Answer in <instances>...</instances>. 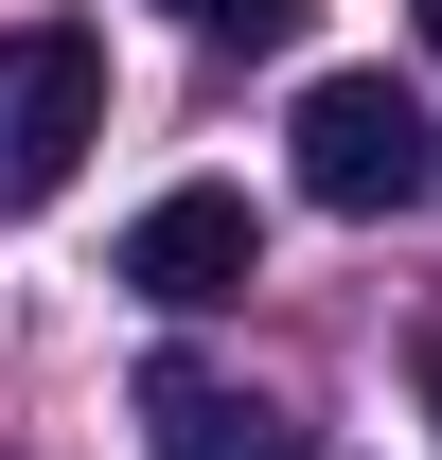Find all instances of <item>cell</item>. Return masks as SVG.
<instances>
[{
	"label": "cell",
	"instance_id": "6da1fadb",
	"mask_svg": "<svg viewBox=\"0 0 442 460\" xmlns=\"http://www.w3.org/2000/svg\"><path fill=\"white\" fill-rule=\"evenodd\" d=\"M283 142H301V195H319V213H425L442 195V124H425V89H389V71H319Z\"/></svg>",
	"mask_w": 442,
	"mask_h": 460
},
{
	"label": "cell",
	"instance_id": "7a4b0ae2",
	"mask_svg": "<svg viewBox=\"0 0 442 460\" xmlns=\"http://www.w3.org/2000/svg\"><path fill=\"white\" fill-rule=\"evenodd\" d=\"M89 142H107V54H89L71 18H18V36H0V213L71 195Z\"/></svg>",
	"mask_w": 442,
	"mask_h": 460
},
{
	"label": "cell",
	"instance_id": "3957f363",
	"mask_svg": "<svg viewBox=\"0 0 442 460\" xmlns=\"http://www.w3.org/2000/svg\"><path fill=\"white\" fill-rule=\"evenodd\" d=\"M124 284L160 301V319H213V301L266 284V230H248V195H213V177H177L160 213L124 230Z\"/></svg>",
	"mask_w": 442,
	"mask_h": 460
},
{
	"label": "cell",
	"instance_id": "277c9868",
	"mask_svg": "<svg viewBox=\"0 0 442 460\" xmlns=\"http://www.w3.org/2000/svg\"><path fill=\"white\" fill-rule=\"evenodd\" d=\"M142 443H160V460H319L283 390H230V372H195V354L142 372Z\"/></svg>",
	"mask_w": 442,
	"mask_h": 460
},
{
	"label": "cell",
	"instance_id": "5b68a950",
	"mask_svg": "<svg viewBox=\"0 0 442 460\" xmlns=\"http://www.w3.org/2000/svg\"><path fill=\"white\" fill-rule=\"evenodd\" d=\"M177 36H213V54H266V36H301V18H319V0H160Z\"/></svg>",
	"mask_w": 442,
	"mask_h": 460
},
{
	"label": "cell",
	"instance_id": "8992f818",
	"mask_svg": "<svg viewBox=\"0 0 442 460\" xmlns=\"http://www.w3.org/2000/svg\"><path fill=\"white\" fill-rule=\"evenodd\" d=\"M425 425H442V337H425Z\"/></svg>",
	"mask_w": 442,
	"mask_h": 460
},
{
	"label": "cell",
	"instance_id": "52a82bcc",
	"mask_svg": "<svg viewBox=\"0 0 442 460\" xmlns=\"http://www.w3.org/2000/svg\"><path fill=\"white\" fill-rule=\"evenodd\" d=\"M425 54H442V0H425Z\"/></svg>",
	"mask_w": 442,
	"mask_h": 460
}]
</instances>
